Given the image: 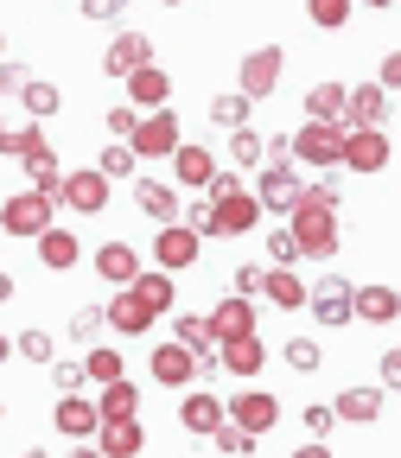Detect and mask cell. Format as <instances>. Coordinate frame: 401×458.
<instances>
[{"instance_id": "cell-1", "label": "cell", "mask_w": 401, "mask_h": 458, "mask_svg": "<svg viewBox=\"0 0 401 458\" xmlns=\"http://www.w3.org/2000/svg\"><path fill=\"white\" fill-rule=\"evenodd\" d=\"M286 229L300 236V261H331L337 255V185H306Z\"/></svg>"}, {"instance_id": "cell-2", "label": "cell", "mask_w": 401, "mask_h": 458, "mask_svg": "<svg viewBox=\"0 0 401 458\" xmlns=\"http://www.w3.org/2000/svg\"><path fill=\"white\" fill-rule=\"evenodd\" d=\"M255 198H261V210H280V216H294V210H300L306 185H300V172H294V140H280V147H274V159L261 165Z\"/></svg>"}, {"instance_id": "cell-3", "label": "cell", "mask_w": 401, "mask_h": 458, "mask_svg": "<svg viewBox=\"0 0 401 458\" xmlns=\"http://www.w3.org/2000/svg\"><path fill=\"white\" fill-rule=\"evenodd\" d=\"M261 198L255 191H236V198H204V236H249L261 229Z\"/></svg>"}, {"instance_id": "cell-4", "label": "cell", "mask_w": 401, "mask_h": 458, "mask_svg": "<svg viewBox=\"0 0 401 458\" xmlns=\"http://www.w3.org/2000/svg\"><path fill=\"white\" fill-rule=\"evenodd\" d=\"M344 140H351L344 122H306V128H294V159L331 172V165H344Z\"/></svg>"}, {"instance_id": "cell-5", "label": "cell", "mask_w": 401, "mask_h": 458, "mask_svg": "<svg viewBox=\"0 0 401 458\" xmlns=\"http://www.w3.org/2000/svg\"><path fill=\"white\" fill-rule=\"evenodd\" d=\"M51 210H57V198H45V191H13L7 204H0V229H7V236L38 242L45 229H51Z\"/></svg>"}, {"instance_id": "cell-6", "label": "cell", "mask_w": 401, "mask_h": 458, "mask_svg": "<svg viewBox=\"0 0 401 458\" xmlns=\"http://www.w3.org/2000/svg\"><path fill=\"white\" fill-rule=\"evenodd\" d=\"M128 147H134L141 159H172V153L185 147V140H179V114H172V108H147L141 128L128 134Z\"/></svg>"}, {"instance_id": "cell-7", "label": "cell", "mask_w": 401, "mask_h": 458, "mask_svg": "<svg viewBox=\"0 0 401 458\" xmlns=\"http://www.w3.org/2000/svg\"><path fill=\"white\" fill-rule=\"evenodd\" d=\"M280 71H286V51H280V45H261V51L243 57V77H236V83H243L249 102H268V96L280 89Z\"/></svg>"}, {"instance_id": "cell-8", "label": "cell", "mask_w": 401, "mask_h": 458, "mask_svg": "<svg viewBox=\"0 0 401 458\" xmlns=\"http://www.w3.org/2000/svg\"><path fill=\"white\" fill-rule=\"evenodd\" d=\"M153 267H166V274L198 267V229L192 223H166L159 236H153Z\"/></svg>"}, {"instance_id": "cell-9", "label": "cell", "mask_w": 401, "mask_h": 458, "mask_svg": "<svg viewBox=\"0 0 401 458\" xmlns=\"http://www.w3.org/2000/svg\"><path fill=\"white\" fill-rule=\"evenodd\" d=\"M306 312L319 318V325H344V318H357V286L351 280H319L312 286V300H306Z\"/></svg>"}, {"instance_id": "cell-10", "label": "cell", "mask_w": 401, "mask_h": 458, "mask_svg": "<svg viewBox=\"0 0 401 458\" xmlns=\"http://www.w3.org/2000/svg\"><path fill=\"white\" fill-rule=\"evenodd\" d=\"M172 337L198 357V369H217V363H223V344H217V331H210V312H204V318H198V312L172 318Z\"/></svg>"}, {"instance_id": "cell-11", "label": "cell", "mask_w": 401, "mask_h": 458, "mask_svg": "<svg viewBox=\"0 0 401 458\" xmlns=\"http://www.w3.org/2000/svg\"><path fill=\"white\" fill-rule=\"evenodd\" d=\"M57 204H71L77 216H96L102 204H108V179L96 165H83V172H64V191H57Z\"/></svg>"}, {"instance_id": "cell-12", "label": "cell", "mask_w": 401, "mask_h": 458, "mask_svg": "<svg viewBox=\"0 0 401 458\" xmlns=\"http://www.w3.org/2000/svg\"><path fill=\"white\" fill-rule=\"evenodd\" d=\"M102 318H108V331H122V337H141V331H153V306L134 293V286H122L108 306H102Z\"/></svg>"}, {"instance_id": "cell-13", "label": "cell", "mask_w": 401, "mask_h": 458, "mask_svg": "<svg viewBox=\"0 0 401 458\" xmlns=\"http://www.w3.org/2000/svg\"><path fill=\"white\" fill-rule=\"evenodd\" d=\"M229 420H236L243 433H255V439H261V433L280 420V401H274V394H261V388H243L236 401H229Z\"/></svg>"}, {"instance_id": "cell-14", "label": "cell", "mask_w": 401, "mask_h": 458, "mask_svg": "<svg viewBox=\"0 0 401 458\" xmlns=\"http://www.w3.org/2000/svg\"><path fill=\"white\" fill-rule=\"evenodd\" d=\"M153 382H166V388H192V382H198V357L185 351L179 337L153 351Z\"/></svg>"}, {"instance_id": "cell-15", "label": "cell", "mask_w": 401, "mask_h": 458, "mask_svg": "<svg viewBox=\"0 0 401 458\" xmlns=\"http://www.w3.org/2000/svg\"><path fill=\"white\" fill-rule=\"evenodd\" d=\"M344 165H351V172H382L388 165V134L382 128H351V140H344Z\"/></svg>"}, {"instance_id": "cell-16", "label": "cell", "mask_w": 401, "mask_h": 458, "mask_svg": "<svg viewBox=\"0 0 401 458\" xmlns=\"http://www.w3.org/2000/svg\"><path fill=\"white\" fill-rule=\"evenodd\" d=\"M141 64H153V45H147V32H122V38L108 45V57H102V71H108V77H122V83H128Z\"/></svg>"}, {"instance_id": "cell-17", "label": "cell", "mask_w": 401, "mask_h": 458, "mask_svg": "<svg viewBox=\"0 0 401 458\" xmlns=\"http://www.w3.org/2000/svg\"><path fill=\"white\" fill-rule=\"evenodd\" d=\"M388 122V89L382 83H357L351 108H344V128H382Z\"/></svg>"}, {"instance_id": "cell-18", "label": "cell", "mask_w": 401, "mask_h": 458, "mask_svg": "<svg viewBox=\"0 0 401 458\" xmlns=\"http://www.w3.org/2000/svg\"><path fill=\"white\" fill-rule=\"evenodd\" d=\"M179 420H185V433H217L223 420H229V408H223V401L210 394V388H185V401H179Z\"/></svg>"}, {"instance_id": "cell-19", "label": "cell", "mask_w": 401, "mask_h": 458, "mask_svg": "<svg viewBox=\"0 0 401 458\" xmlns=\"http://www.w3.org/2000/svg\"><path fill=\"white\" fill-rule=\"evenodd\" d=\"M51 420H57V433H71V439H90V433H102V408H96V401H83V394H64Z\"/></svg>"}, {"instance_id": "cell-20", "label": "cell", "mask_w": 401, "mask_h": 458, "mask_svg": "<svg viewBox=\"0 0 401 458\" xmlns=\"http://www.w3.org/2000/svg\"><path fill=\"white\" fill-rule=\"evenodd\" d=\"M210 331H217V344H229V337H249V331H255V300L229 293V300L210 312Z\"/></svg>"}, {"instance_id": "cell-21", "label": "cell", "mask_w": 401, "mask_h": 458, "mask_svg": "<svg viewBox=\"0 0 401 458\" xmlns=\"http://www.w3.org/2000/svg\"><path fill=\"white\" fill-rule=\"evenodd\" d=\"M96 274L115 280V286H134V280H141V255H134L128 242H102V249H96Z\"/></svg>"}, {"instance_id": "cell-22", "label": "cell", "mask_w": 401, "mask_h": 458, "mask_svg": "<svg viewBox=\"0 0 401 458\" xmlns=\"http://www.w3.org/2000/svg\"><path fill=\"white\" fill-rule=\"evenodd\" d=\"M382 394H388L382 382H376V388H344V394L331 401V414H337V420H357V427H370V420L382 414Z\"/></svg>"}, {"instance_id": "cell-23", "label": "cell", "mask_w": 401, "mask_h": 458, "mask_svg": "<svg viewBox=\"0 0 401 458\" xmlns=\"http://www.w3.org/2000/svg\"><path fill=\"white\" fill-rule=\"evenodd\" d=\"M357 318H370V325H395V318H401V293H395V286H382V280L357 286Z\"/></svg>"}, {"instance_id": "cell-24", "label": "cell", "mask_w": 401, "mask_h": 458, "mask_svg": "<svg viewBox=\"0 0 401 458\" xmlns=\"http://www.w3.org/2000/svg\"><path fill=\"white\" fill-rule=\"evenodd\" d=\"M261 293L274 300V306H286V312H300L306 300H312V286L294 274V267H268V280H261Z\"/></svg>"}, {"instance_id": "cell-25", "label": "cell", "mask_w": 401, "mask_h": 458, "mask_svg": "<svg viewBox=\"0 0 401 458\" xmlns=\"http://www.w3.org/2000/svg\"><path fill=\"white\" fill-rule=\"evenodd\" d=\"M166 96H172V77H166L159 64H141V71L128 77V102H134V108H166Z\"/></svg>"}, {"instance_id": "cell-26", "label": "cell", "mask_w": 401, "mask_h": 458, "mask_svg": "<svg viewBox=\"0 0 401 458\" xmlns=\"http://www.w3.org/2000/svg\"><path fill=\"white\" fill-rule=\"evenodd\" d=\"M96 445H102L108 458H134V452L147 445V427H141V420H102Z\"/></svg>"}, {"instance_id": "cell-27", "label": "cell", "mask_w": 401, "mask_h": 458, "mask_svg": "<svg viewBox=\"0 0 401 458\" xmlns=\"http://www.w3.org/2000/svg\"><path fill=\"white\" fill-rule=\"evenodd\" d=\"M261 363H268V344H261V331H249V337H229V344H223V369H236V376H261Z\"/></svg>"}, {"instance_id": "cell-28", "label": "cell", "mask_w": 401, "mask_h": 458, "mask_svg": "<svg viewBox=\"0 0 401 458\" xmlns=\"http://www.w3.org/2000/svg\"><path fill=\"white\" fill-rule=\"evenodd\" d=\"M20 165H26L32 191H45V198H57V191H64V165H57V153H51V147H32Z\"/></svg>"}, {"instance_id": "cell-29", "label": "cell", "mask_w": 401, "mask_h": 458, "mask_svg": "<svg viewBox=\"0 0 401 458\" xmlns=\"http://www.w3.org/2000/svg\"><path fill=\"white\" fill-rule=\"evenodd\" d=\"M77 255H83V242L71 236V229H57V223H51L45 236H38V261H45V267H57V274L77 267Z\"/></svg>"}, {"instance_id": "cell-30", "label": "cell", "mask_w": 401, "mask_h": 458, "mask_svg": "<svg viewBox=\"0 0 401 458\" xmlns=\"http://www.w3.org/2000/svg\"><path fill=\"white\" fill-rule=\"evenodd\" d=\"M134 204H141L147 216H159V223H179V198H172L166 179H134Z\"/></svg>"}, {"instance_id": "cell-31", "label": "cell", "mask_w": 401, "mask_h": 458, "mask_svg": "<svg viewBox=\"0 0 401 458\" xmlns=\"http://www.w3.org/2000/svg\"><path fill=\"white\" fill-rule=\"evenodd\" d=\"M134 293H141V300L153 306V318H166V312H172V300H179V280H172L166 267H153V274L141 267V280H134Z\"/></svg>"}, {"instance_id": "cell-32", "label": "cell", "mask_w": 401, "mask_h": 458, "mask_svg": "<svg viewBox=\"0 0 401 458\" xmlns=\"http://www.w3.org/2000/svg\"><path fill=\"white\" fill-rule=\"evenodd\" d=\"M172 172H179V185L204 191V185L217 179V159H210L204 147H179V153H172Z\"/></svg>"}, {"instance_id": "cell-33", "label": "cell", "mask_w": 401, "mask_h": 458, "mask_svg": "<svg viewBox=\"0 0 401 458\" xmlns=\"http://www.w3.org/2000/svg\"><path fill=\"white\" fill-rule=\"evenodd\" d=\"M344 108H351V89H344V83H312L306 89V114H312V122H344Z\"/></svg>"}, {"instance_id": "cell-34", "label": "cell", "mask_w": 401, "mask_h": 458, "mask_svg": "<svg viewBox=\"0 0 401 458\" xmlns=\"http://www.w3.org/2000/svg\"><path fill=\"white\" fill-rule=\"evenodd\" d=\"M96 408H102V420H134L141 388L134 382H108V388H96Z\"/></svg>"}, {"instance_id": "cell-35", "label": "cell", "mask_w": 401, "mask_h": 458, "mask_svg": "<svg viewBox=\"0 0 401 458\" xmlns=\"http://www.w3.org/2000/svg\"><path fill=\"white\" fill-rule=\"evenodd\" d=\"M83 369H90V382H96V388H108V382H122V351H108V344H90V357H83Z\"/></svg>"}, {"instance_id": "cell-36", "label": "cell", "mask_w": 401, "mask_h": 458, "mask_svg": "<svg viewBox=\"0 0 401 458\" xmlns=\"http://www.w3.org/2000/svg\"><path fill=\"white\" fill-rule=\"evenodd\" d=\"M13 351H20L26 363H57V344H51V331H20V337H13Z\"/></svg>"}, {"instance_id": "cell-37", "label": "cell", "mask_w": 401, "mask_h": 458, "mask_svg": "<svg viewBox=\"0 0 401 458\" xmlns=\"http://www.w3.org/2000/svg\"><path fill=\"white\" fill-rule=\"evenodd\" d=\"M210 122H217V128H243V122H249V96H243V89H236V96H217V102H210Z\"/></svg>"}, {"instance_id": "cell-38", "label": "cell", "mask_w": 401, "mask_h": 458, "mask_svg": "<svg viewBox=\"0 0 401 458\" xmlns=\"http://www.w3.org/2000/svg\"><path fill=\"white\" fill-rule=\"evenodd\" d=\"M306 13H312V26L337 32V26H351V0H306Z\"/></svg>"}, {"instance_id": "cell-39", "label": "cell", "mask_w": 401, "mask_h": 458, "mask_svg": "<svg viewBox=\"0 0 401 458\" xmlns=\"http://www.w3.org/2000/svg\"><path fill=\"white\" fill-rule=\"evenodd\" d=\"M134 159H141V153H134L128 140H115V147L96 159V172H102V179H128V172H134Z\"/></svg>"}, {"instance_id": "cell-40", "label": "cell", "mask_w": 401, "mask_h": 458, "mask_svg": "<svg viewBox=\"0 0 401 458\" xmlns=\"http://www.w3.org/2000/svg\"><path fill=\"white\" fill-rule=\"evenodd\" d=\"M20 102H26V108L38 114V122H45V114H57V102H64V96H57V83H45V77H32Z\"/></svg>"}, {"instance_id": "cell-41", "label": "cell", "mask_w": 401, "mask_h": 458, "mask_svg": "<svg viewBox=\"0 0 401 458\" xmlns=\"http://www.w3.org/2000/svg\"><path fill=\"white\" fill-rule=\"evenodd\" d=\"M229 153H236V165H261V134L255 128H229Z\"/></svg>"}, {"instance_id": "cell-42", "label": "cell", "mask_w": 401, "mask_h": 458, "mask_svg": "<svg viewBox=\"0 0 401 458\" xmlns=\"http://www.w3.org/2000/svg\"><path fill=\"white\" fill-rule=\"evenodd\" d=\"M32 147H45V128H0V153H13V159H26Z\"/></svg>"}, {"instance_id": "cell-43", "label": "cell", "mask_w": 401, "mask_h": 458, "mask_svg": "<svg viewBox=\"0 0 401 458\" xmlns=\"http://www.w3.org/2000/svg\"><path fill=\"white\" fill-rule=\"evenodd\" d=\"M268 249H274V267L300 261V236H294V229H268Z\"/></svg>"}, {"instance_id": "cell-44", "label": "cell", "mask_w": 401, "mask_h": 458, "mask_svg": "<svg viewBox=\"0 0 401 458\" xmlns=\"http://www.w3.org/2000/svg\"><path fill=\"white\" fill-rule=\"evenodd\" d=\"M102 128H108V134H134V128H141V108H134V102H115V108L102 114Z\"/></svg>"}, {"instance_id": "cell-45", "label": "cell", "mask_w": 401, "mask_h": 458, "mask_svg": "<svg viewBox=\"0 0 401 458\" xmlns=\"http://www.w3.org/2000/svg\"><path fill=\"white\" fill-rule=\"evenodd\" d=\"M26 83H32V71L13 64V57H0V96H26Z\"/></svg>"}, {"instance_id": "cell-46", "label": "cell", "mask_w": 401, "mask_h": 458, "mask_svg": "<svg viewBox=\"0 0 401 458\" xmlns=\"http://www.w3.org/2000/svg\"><path fill=\"white\" fill-rule=\"evenodd\" d=\"M286 363H294V369H319V344L312 337H286Z\"/></svg>"}, {"instance_id": "cell-47", "label": "cell", "mask_w": 401, "mask_h": 458, "mask_svg": "<svg viewBox=\"0 0 401 458\" xmlns=\"http://www.w3.org/2000/svg\"><path fill=\"white\" fill-rule=\"evenodd\" d=\"M261 280H268V267H236V274H229V293L255 300V293H261Z\"/></svg>"}, {"instance_id": "cell-48", "label": "cell", "mask_w": 401, "mask_h": 458, "mask_svg": "<svg viewBox=\"0 0 401 458\" xmlns=\"http://www.w3.org/2000/svg\"><path fill=\"white\" fill-rule=\"evenodd\" d=\"M210 439H217V445H223V452H249V445H255V433H243V427H236V420H223V427H217V433H210Z\"/></svg>"}, {"instance_id": "cell-49", "label": "cell", "mask_w": 401, "mask_h": 458, "mask_svg": "<svg viewBox=\"0 0 401 458\" xmlns=\"http://www.w3.org/2000/svg\"><path fill=\"white\" fill-rule=\"evenodd\" d=\"M51 382L64 388V394H77V388L90 382V369H83V363H51Z\"/></svg>"}, {"instance_id": "cell-50", "label": "cell", "mask_w": 401, "mask_h": 458, "mask_svg": "<svg viewBox=\"0 0 401 458\" xmlns=\"http://www.w3.org/2000/svg\"><path fill=\"white\" fill-rule=\"evenodd\" d=\"M236 191H249V185H243V172H217V179L204 185V198H236Z\"/></svg>"}, {"instance_id": "cell-51", "label": "cell", "mask_w": 401, "mask_h": 458, "mask_svg": "<svg viewBox=\"0 0 401 458\" xmlns=\"http://www.w3.org/2000/svg\"><path fill=\"white\" fill-rule=\"evenodd\" d=\"M96 325H108V318H102V306H96V312L83 306V312H77V325H71V337H83V344H96Z\"/></svg>"}, {"instance_id": "cell-52", "label": "cell", "mask_w": 401, "mask_h": 458, "mask_svg": "<svg viewBox=\"0 0 401 458\" xmlns=\"http://www.w3.org/2000/svg\"><path fill=\"white\" fill-rule=\"evenodd\" d=\"M128 0H83V20H122Z\"/></svg>"}, {"instance_id": "cell-53", "label": "cell", "mask_w": 401, "mask_h": 458, "mask_svg": "<svg viewBox=\"0 0 401 458\" xmlns=\"http://www.w3.org/2000/svg\"><path fill=\"white\" fill-rule=\"evenodd\" d=\"M382 388L401 394V344H395V351H382Z\"/></svg>"}, {"instance_id": "cell-54", "label": "cell", "mask_w": 401, "mask_h": 458, "mask_svg": "<svg viewBox=\"0 0 401 458\" xmlns=\"http://www.w3.org/2000/svg\"><path fill=\"white\" fill-rule=\"evenodd\" d=\"M376 83H382V89H401V51H388V57H382V71H376Z\"/></svg>"}, {"instance_id": "cell-55", "label": "cell", "mask_w": 401, "mask_h": 458, "mask_svg": "<svg viewBox=\"0 0 401 458\" xmlns=\"http://www.w3.org/2000/svg\"><path fill=\"white\" fill-rule=\"evenodd\" d=\"M331 420H337L331 408H306V433H331Z\"/></svg>"}, {"instance_id": "cell-56", "label": "cell", "mask_w": 401, "mask_h": 458, "mask_svg": "<svg viewBox=\"0 0 401 458\" xmlns=\"http://www.w3.org/2000/svg\"><path fill=\"white\" fill-rule=\"evenodd\" d=\"M71 458H108V452H102V445H90V439H77V452H71Z\"/></svg>"}, {"instance_id": "cell-57", "label": "cell", "mask_w": 401, "mask_h": 458, "mask_svg": "<svg viewBox=\"0 0 401 458\" xmlns=\"http://www.w3.org/2000/svg\"><path fill=\"white\" fill-rule=\"evenodd\" d=\"M294 458H331V452H325V445H319V439H312V445H300V452H294Z\"/></svg>"}, {"instance_id": "cell-58", "label": "cell", "mask_w": 401, "mask_h": 458, "mask_svg": "<svg viewBox=\"0 0 401 458\" xmlns=\"http://www.w3.org/2000/svg\"><path fill=\"white\" fill-rule=\"evenodd\" d=\"M13 300V274H0V306H7Z\"/></svg>"}, {"instance_id": "cell-59", "label": "cell", "mask_w": 401, "mask_h": 458, "mask_svg": "<svg viewBox=\"0 0 401 458\" xmlns=\"http://www.w3.org/2000/svg\"><path fill=\"white\" fill-rule=\"evenodd\" d=\"M7 357H13V337H7V331H0V363H7Z\"/></svg>"}, {"instance_id": "cell-60", "label": "cell", "mask_w": 401, "mask_h": 458, "mask_svg": "<svg viewBox=\"0 0 401 458\" xmlns=\"http://www.w3.org/2000/svg\"><path fill=\"white\" fill-rule=\"evenodd\" d=\"M363 7H395V0H363Z\"/></svg>"}, {"instance_id": "cell-61", "label": "cell", "mask_w": 401, "mask_h": 458, "mask_svg": "<svg viewBox=\"0 0 401 458\" xmlns=\"http://www.w3.org/2000/svg\"><path fill=\"white\" fill-rule=\"evenodd\" d=\"M166 7H185V0H166Z\"/></svg>"}, {"instance_id": "cell-62", "label": "cell", "mask_w": 401, "mask_h": 458, "mask_svg": "<svg viewBox=\"0 0 401 458\" xmlns=\"http://www.w3.org/2000/svg\"><path fill=\"white\" fill-rule=\"evenodd\" d=\"M0 57H7V38H0Z\"/></svg>"}, {"instance_id": "cell-63", "label": "cell", "mask_w": 401, "mask_h": 458, "mask_svg": "<svg viewBox=\"0 0 401 458\" xmlns=\"http://www.w3.org/2000/svg\"><path fill=\"white\" fill-rule=\"evenodd\" d=\"M26 458H45V452H26Z\"/></svg>"}, {"instance_id": "cell-64", "label": "cell", "mask_w": 401, "mask_h": 458, "mask_svg": "<svg viewBox=\"0 0 401 458\" xmlns=\"http://www.w3.org/2000/svg\"><path fill=\"white\" fill-rule=\"evenodd\" d=\"M0 420H7V408H0Z\"/></svg>"}]
</instances>
